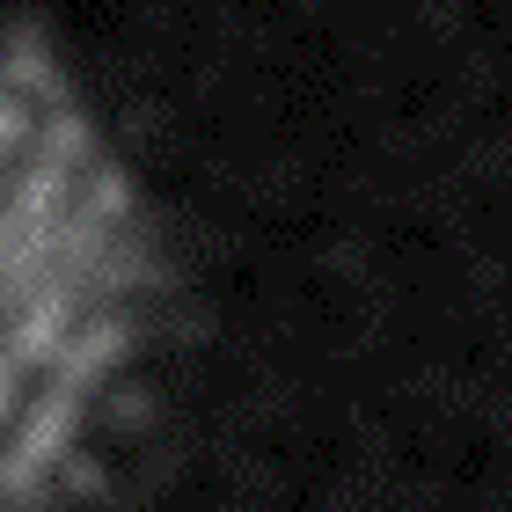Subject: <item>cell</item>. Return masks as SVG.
<instances>
[{"label":"cell","instance_id":"obj_1","mask_svg":"<svg viewBox=\"0 0 512 512\" xmlns=\"http://www.w3.org/2000/svg\"><path fill=\"white\" fill-rule=\"evenodd\" d=\"M88 249L66 161L30 103L0 88V476L30 461V432L59 410L66 344L81 330L74 264Z\"/></svg>","mask_w":512,"mask_h":512}]
</instances>
